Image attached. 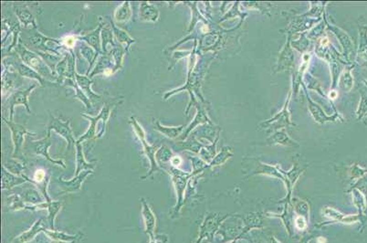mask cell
<instances>
[{
    "label": "cell",
    "instance_id": "1",
    "mask_svg": "<svg viewBox=\"0 0 367 243\" xmlns=\"http://www.w3.org/2000/svg\"><path fill=\"white\" fill-rule=\"evenodd\" d=\"M25 30L27 31L22 33L24 34V36H22L23 39H21L22 42H24L26 46H31L32 49L36 50L34 52H50L61 56L60 52L67 51L62 45L61 41L44 36L41 32L37 31V29L31 28L30 30Z\"/></svg>",
    "mask_w": 367,
    "mask_h": 243
},
{
    "label": "cell",
    "instance_id": "2",
    "mask_svg": "<svg viewBox=\"0 0 367 243\" xmlns=\"http://www.w3.org/2000/svg\"><path fill=\"white\" fill-rule=\"evenodd\" d=\"M14 50L17 52V55L21 58V61L26 65L35 70L37 73H40L42 77L45 78L49 82L58 83V76L47 65L46 62L42 60L41 56H39L36 52L31 51L25 44H23L21 39H20V42Z\"/></svg>",
    "mask_w": 367,
    "mask_h": 243
},
{
    "label": "cell",
    "instance_id": "3",
    "mask_svg": "<svg viewBox=\"0 0 367 243\" xmlns=\"http://www.w3.org/2000/svg\"><path fill=\"white\" fill-rule=\"evenodd\" d=\"M129 123L132 125L135 135H137L138 138L141 141V143L143 144V152H144V154L146 155L148 159L150 161V165H151L150 170L146 174V176L143 177V179H145V178H147L148 176H152L153 173L159 172L162 169L159 166L157 162H156V159H155V153L157 151V146L150 145L148 144L146 139H145V133L143 131V127L141 126V124L138 123L137 120L135 119L134 117H133V116L130 117Z\"/></svg>",
    "mask_w": 367,
    "mask_h": 243
},
{
    "label": "cell",
    "instance_id": "4",
    "mask_svg": "<svg viewBox=\"0 0 367 243\" xmlns=\"http://www.w3.org/2000/svg\"><path fill=\"white\" fill-rule=\"evenodd\" d=\"M3 122L8 125V127L11 131V137H12V142H13V146H14L12 157L24 161L23 145L25 143V136L26 135L35 136L36 134L30 133L28 130L26 129L25 126H23L21 124H16L11 120L3 118Z\"/></svg>",
    "mask_w": 367,
    "mask_h": 243
},
{
    "label": "cell",
    "instance_id": "5",
    "mask_svg": "<svg viewBox=\"0 0 367 243\" xmlns=\"http://www.w3.org/2000/svg\"><path fill=\"white\" fill-rule=\"evenodd\" d=\"M9 62L4 59L3 61V65L4 66H10L11 70H14L15 72L19 73L22 77L29 78V79H33L36 80L37 82H39L41 85L44 86L46 85L47 83H49V81L46 80L45 78L42 77L41 74L37 73L35 70H33L32 68L29 67L28 65H26L24 62H22L21 58L17 55V57H9Z\"/></svg>",
    "mask_w": 367,
    "mask_h": 243
},
{
    "label": "cell",
    "instance_id": "6",
    "mask_svg": "<svg viewBox=\"0 0 367 243\" xmlns=\"http://www.w3.org/2000/svg\"><path fill=\"white\" fill-rule=\"evenodd\" d=\"M51 131L56 132L58 135L66 140L67 150H70L72 145H76L77 140L73 136V132L71 127V120L63 122L60 118L51 116V122L47 126V133H51Z\"/></svg>",
    "mask_w": 367,
    "mask_h": 243
},
{
    "label": "cell",
    "instance_id": "7",
    "mask_svg": "<svg viewBox=\"0 0 367 243\" xmlns=\"http://www.w3.org/2000/svg\"><path fill=\"white\" fill-rule=\"evenodd\" d=\"M37 84H32L29 88L27 89H18L14 91L13 93H11L10 98H9V104H10V120L13 121V116H14V109L18 105H23L27 109L28 113L31 114V108H30V104H29V96L31 94V92L36 88Z\"/></svg>",
    "mask_w": 367,
    "mask_h": 243
},
{
    "label": "cell",
    "instance_id": "8",
    "mask_svg": "<svg viewBox=\"0 0 367 243\" xmlns=\"http://www.w3.org/2000/svg\"><path fill=\"white\" fill-rule=\"evenodd\" d=\"M51 133H47L46 136L41 140H37V141L31 140V142L30 143V145H31V149H32L35 155L43 156L44 158H46V160L49 161L51 164L65 168L66 166H65L63 161L60 160V159L55 160L50 155L49 148L51 145Z\"/></svg>",
    "mask_w": 367,
    "mask_h": 243
},
{
    "label": "cell",
    "instance_id": "9",
    "mask_svg": "<svg viewBox=\"0 0 367 243\" xmlns=\"http://www.w3.org/2000/svg\"><path fill=\"white\" fill-rule=\"evenodd\" d=\"M93 173V170L82 171L81 174L75 176L71 180H64L63 178H58V181L60 183L61 187V194L65 193H75L80 191L82 188L83 182L85 181L87 176Z\"/></svg>",
    "mask_w": 367,
    "mask_h": 243
},
{
    "label": "cell",
    "instance_id": "10",
    "mask_svg": "<svg viewBox=\"0 0 367 243\" xmlns=\"http://www.w3.org/2000/svg\"><path fill=\"white\" fill-rule=\"evenodd\" d=\"M141 204H142V216H143L144 228H145L144 231H145V234H147L149 236L150 240H153L155 238L154 231L156 228V217L152 210V208L145 200V198H141Z\"/></svg>",
    "mask_w": 367,
    "mask_h": 243
},
{
    "label": "cell",
    "instance_id": "11",
    "mask_svg": "<svg viewBox=\"0 0 367 243\" xmlns=\"http://www.w3.org/2000/svg\"><path fill=\"white\" fill-rule=\"evenodd\" d=\"M13 10L15 11L16 16L19 19L20 23L24 29L29 27L37 29L36 17L31 11L28 4H13Z\"/></svg>",
    "mask_w": 367,
    "mask_h": 243
},
{
    "label": "cell",
    "instance_id": "12",
    "mask_svg": "<svg viewBox=\"0 0 367 243\" xmlns=\"http://www.w3.org/2000/svg\"><path fill=\"white\" fill-rule=\"evenodd\" d=\"M100 23L99 26L85 35H79V40L83 41L87 43V45L92 47V49L97 52L98 54H102V39H101V32L104 23L102 22L101 17H100Z\"/></svg>",
    "mask_w": 367,
    "mask_h": 243
},
{
    "label": "cell",
    "instance_id": "13",
    "mask_svg": "<svg viewBox=\"0 0 367 243\" xmlns=\"http://www.w3.org/2000/svg\"><path fill=\"white\" fill-rule=\"evenodd\" d=\"M1 175H2V177H1V188L3 190H5V189L11 190L15 186L25 184L27 182L31 183V178H29L25 175H23L22 176L13 175L12 173L7 170L4 166H2Z\"/></svg>",
    "mask_w": 367,
    "mask_h": 243
},
{
    "label": "cell",
    "instance_id": "14",
    "mask_svg": "<svg viewBox=\"0 0 367 243\" xmlns=\"http://www.w3.org/2000/svg\"><path fill=\"white\" fill-rule=\"evenodd\" d=\"M112 61L113 60H112V56L106 55V54H102L98 59V61L95 63L92 73H90L89 77L92 79L95 75L101 74V73H103L106 76L113 74L114 73H113V71H114V62Z\"/></svg>",
    "mask_w": 367,
    "mask_h": 243
},
{
    "label": "cell",
    "instance_id": "15",
    "mask_svg": "<svg viewBox=\"0 0 367 243\" xmlns=\"http://www.w3.org/2000/svg\"><path fill=\"white\" fill-rule=\"evenodd\" d=\"M37 210L38 209H47L48 210V221L50 225V228L51 230H55V218H56L58 213L62 207V203L57 200H51L50 202H43L40 205H37Z\"/></svg>",
    "mask_w": 367,
    "mask_h": 243
},
{
    "label": "cell",
    "instance_id": "16",
    "mask_svg": "<svg viewBox=\"0 0 367 243\" xmlns=\"http://www.w3.org/2000/svg\"><path fill=\"white\" fill-rule=\"evenodd\" d=\"M19 73L17 72H13L11 69L5 68L3 75H2V88H3V94L14 92L18 90V82L21 83V79L19 77Z\"/></svg>",
    "mask_w": 367,
    "mask_h": 243
},
{
    "label": "cell",
    "instance_id": "17",
    "mask_svg": "<svg viewBox=\"0 0 367 243\" xmlns=\"http://www.w3.org/2000/svg\"><path fill=\"white\" fill-rule=\"evenodd\" d=\"M105 24V23H104ZM114 35L112 32V27L110 24L103 25L102 32H101V39H102V53L110 55L111 52L117 48V45L114 42Z\"/></svg>",
    "mask_w": 367,
    "mask_h": 243
},
{
    "label": "cell",
    "instance_id": "18",
    "mask_svg": "<svg viewBox=\"0 0 367 243\" xmlns=\"http://www.w3.org/2000/svg\"><path fill=\"white\" fill-rule=\"evenodd\" d=\"M21 191V197L23 201L31 204L32 206H37L46 201L44 196L40 193L41 191L34 186H25L24 188H22Z\"/></svg>",
    "mask_w": 367,
    "mask_h": 243
},
{
    "label": "cell",
    "instance_id": "19",
    "mask_svg": "<svg viewBox=\"0 0 367 243\" xmlns=\"http://www.w3.org/2000/svg\"><path fill=\"white\" fill-rule=\"evenodd\" d=\"M75 79H76V83L79 85V87L82 89V92L86 94L87 97L90 100L96 101V100L102 98L101 95H99L92 91V85L93 84V81L89 76L81 75L76 73Z\"/></svg>",
    "mask_w": 367,
    "mask_h": 243
},
{
    "label": "cell",
    "instance_id": "20",
    "mask_svg": "<svg viewBox=\"0 0 367 243\" xmlns=\"http://www.w3.org/2000/svg\"><path fill=\"white\" fill-rule=\"evenodd\" d=\"M160 12L158 9L147 2H142L140 5L139 17L140 20L146 22H156L158 21Z\"/></svg>",
    "mask_w": 367,
    "mask_h": 243
},
{
    "label": "cell",
    "instance_id": "21",
    "mask_svg": "<svg viewBox=\"0 0 367 243\" xmlns=\"http://www.w3.org/2000/svg\"><path fill=\"white\" fill-rule=\"evenodd\" d=\"M43 219L41 218L39 220H37L36 222L32 225L29 230H27L25 232L21 234L19 237L14 238V240L12 243H28L31 241L33 238L36 237L39 233L43 232L45 228H43Z\"/></svg>",
    "mask_w": 367,
    "mask_h": 243
},
{
    "label": "cell",
    "instance_id": "22",
    "mask_svg": "<svg viewBox=\"0 0 367 243\" xmlns=\"http://www.w3.org/2000/svg\"><path fill=\"white\" fill-rule=\"evenodd\" d=\"M110 25L112 27V32H113L114 38L120 43V45L123 47V49L125 50V52L127 53L131 45L135 42V40H133V38L130 36L126 31L121 30L120 28H118L114 24V22L112 21V20H110Z\"/></svg>",
    "mask_w": 367,
    "mask_h": 243
},
{
    "label": "cell",
    "instance_id": "23",
    "mask_svg": "<svg viewBox=\"0 0 367 243\" xmlns=\"http://www.w3.org/2000/svg\"><path fill=\"white\" fill-rule=\"evenodd\" d=\"M76 172H75V176H78L79 174H81L82 171L84 170H93L95 168L96 164L95 163H90L85 159L84 154H83V148H82V144L77 143L76 145Z\"/></svg>",
    "mask_w": 367,
    "mask_h": 243
},
{
    "label": "cell",
    "instance_id": "24",
    "mask_svg": "<svg viewBox=\"0 0 367 243\" xmlns=\"http://www.w3.org/2000/svg\"><path fill=\"white\" fill-rule=\"evenodd\" d=\"M117 104H112V103H111V104H105L103 107H102V110L100 111V113H99V114H98L97 116H92L93 117V119L95 120L96 122H99L100 120H102V130H101V132L98 134L97 136H96V139L97 138H101L102 136H103V135H104V133H105V129H106V124H107L108 120H109V118H110V115H111V113H112V109L114 108V106L116 105Z\"/></svg>",
    "mask_w": 367,
    "mask_h": 243
},
{
    "label": "cell",
    "instance_id": "25",
    "mask_svg": "<svg viewBox=\"0 0 367 243\" xmlns=\"http://www.w3.org/2000/svg\"><path fill=\"white\" fill-rule=\"evenodd\" d=\"M132 14L130 2H123L115 10L113 17L117 23H126L132 18Z\"/></svg>",
    "mask_w": 367,
    "mask_h": 243
},
{
    "label": "cell",
    "instance_id": "26",
    "mask_svg": "<svg viewBox=\"0 0 367 243\" xmlns=\"http://www.w3.org/2000/svg\"><path fill=\"white\" fill-rule=\"evenodd\" d=\"M80 53L82 54L84 59H86L87 62H89V68H88L86 74H85L87 76H89L90 71L92 70V68L94 67V64L97 62L99 54L92 49V47L86 45V44L82 45L80 48Z\"/></svg>",
    "mask_w": 367,
    "mask_h": 243
},
{
    "label": "cell",
    "instance_id": "27",
    "mask_svg": "<svg viewBox=\"0 0 367 243\" xmlns=\"http://www.w3.org/2000/svg\"><path fill=\"white\" fill-rule=\"evenodd\" d=\"M7 170L16 176H22L25 171V162L18 158H11L3 164Z\"/></svg>",
    "mask_w": 367,
    "mask_h": 243
},
{
    "label": "cell",
    "instance_id": "28",
    "mask_svg": "<svg viewBox=\"0 0 367 243\" xmlns=\"http://www.w3.org/2000/svg\"><path fill=\"white\" fill-rule=\"evenodd\" d=\"M43 232L45 233L49 238H51L54 241H68V242H71V241H74V240H77L79 238V234L69 235L66 233L62 232V231H58L56 229L51 230V229L45 228Z\"/></svg>",
    "mask_w": 367,
    "mask_h": 243
},
{
    "label": "cell",
    "instance_id": "29",
    "mask_svg": "<svg viewBox=\"0 0 367 243\" xmlns=\"http://www.w3.org/2000/svg\"><path fill=\"white\" fill-rule=\"evenodd\" d=\"M183 128V126H178V127H167L164 126L163 124L159 122V120H154V126L153 129L157 131L159 133H161L162 135H165L168 138H174L180 134L181 130Z\"/></svg>",
    "mask_w": 367,
    "mask_h": 243
},
{
    "label": "cell",
    "instance_id": "30",
    "mask_svg": "<svg viewBox=\"0 0 367 243\" xmlns=\"http://www.w3.org/2000/svg\"><path fill=\"white\" fill-rule=\"evenodd\" d=\"M82 116L91 122V125H90L89 129L85 132V134L77 140V143H80V144H82V142L87 141V140L96 139V136H97V130H96L97 122L93 119V117L91 115L83 114Z\"/></svg>",
    "mask_w": 367,
    "mask_h": 243
},
{
    "label": "cell",
    "instance_id": "31",
    "mask_svg": "<svg viewBox=\"0 0 367 243\" xmlns=\"http://www.w3.org/2000/svg\"><path fill=\"white\" fill-rule=\"evenodd\" d=\"M68 62H69V51L64 53V56L61 62L57 64L55 73L58 76V83H63L65 82L68 73Z\"/></svg>",
    "mask_w": 367,
    "mask_h": 243
},
{
    "label": "cell",
    "instance_id": "32",
    "mask_svg": "<svg viewBox=\"0 0 367 243\" xmlns=\"http://www.w3.org/2000/svg\"><path fill=\"white\" fill-rule=\"evenodd\" d=\"M67 84L68 85H71L72 86L74 90H75V97L77 99H79L82 104H84V106L87 109L92 108V103H91V100L87 97L86 94L83 93L82 91V89L79 87V85L77 84L76 79L75 80H71V79H66L65 80Z\"/></svg>",
    "mask_w": 367,
    "mask_h": 243
},
{
    "label": "cell",
    "instance_id": "33",
    "mask_svg": "<svg viewBox=\"0 0 367 243\" xmlns=\"http://www.w3.org/2000/svg\"><path fill=\"white\" fill-rule=\"evenodd\" d=\"M36 52L39 56H41L42 58V60L46 62L47 65L51 68V70L53 71V73L56 74V73H55V68H56L57 64L62 60L61 56L56 55V54H53V53H50V52Z\"/></svg>",
    "mask_w": 367,
    "mask_h": 243
},
{
    "label": "cell",
    "instance_id": "34",
    "mask_svg": "<svg viewBox=\"0 0 367 243\" xmlns=\"http://www.w3.org/2000/svg\"><path fill=\"white\" fill-rule=\"evenodd\" d=\"M10 204H9V208L11 210H21V209H28L29 206H27L25 204V202L23 201L22 197H21V195H18V194H11L9 197Z\"/></svg>",
    "mask_w": 367,
    "mask_h": 243
},
{
    "label": "cell",
    "instance_id": "35",
    "mask_svg": "<svg viewBox=\"0 0 367 243\" xmlns=\"http://www.w3.org/2000/svg\"><path fill=\"white\" fill-rule=\"evenodd\" d=\"M172 158H173L172 157V153H171V150L169 149L167 146H164V145L161 146L155 153V159H156V162H157L159 166H161L162 164H165L168 161L172 160Z\"/></svg>",
    "mask_w": 367,
    "mask_h": 243
},
{
    "label": "cell",
    "instance_id": "36",
    "mask_svg": "<svg viewBox=\"0 0 367 243\" xmlns=\"http://www.w3.org/2000/svg\"><path fill=\"white\" fill-rule=\"evenodd\" d=\"M51 177V175L47 173V171L44 169H38L36 172L34 173V176H33V179L31 184L33 185H36V184H41L43 181H45L48 178Z\"/></svg>",
    "mask_w": 367,
    "mask_h": 243
},
{
    "label": "cell",
    "instance_id": "37",
    "mask_svg": "<svg viewBox=\"0 0 367 243\" xmlns=\"http://www.w3.org/2000/svg\"><path fill=\"white\" fill-rule=\"evenodd\" d=\"M78 40H79V35H67V36L63 37L61 41L62 45L64 46L67 51H70L73 49V47Z\"/></svg>",
    "mask_w": 367,
    "mask_h": 243
},
{
    "label": "cell",
    "instance_id": "38",
    "mask_svg": "<svg viewBox=\"0 0 367 243\" xmlns=\"http://www.w3.org/2000/svg\"><path fill=\"white\" fill-rule=\"evenodd\" d=\"M296 226H297L298 228H300V229L305 228L306 223L305 221H304V219H303L302 217H298V218L296 219Z\"/></svg>",
    "mask_w": 367,
    "mask_h": 243
},
{
    "label": "cell",
    "instance_id": "39",
    "mask_svg": "<svg viewBox=\"0 0 367 243\" xmlns=\"http://www.w3.org/2000/svg\"><path fill=\"white\" fill-rule=\"evenodd\" d=\"M180 162H181V159L179 158V157H173L172 158V160H171V163H172V165L174 166H177L180 165Z\"/></svg>",
    "mask_w": 367,
    "mask_h": 243
},
{
    "label": "cell",
    "instance_id": "40",
    "mask_svg": "<svg viewBox=\"0 0 367 243\" xmlns=\"http://www.w3.org/2000/svg\"><path fill=\"white\" fill-rule=\"evenodd\" d=\"M163 235H160L157 238H154L153 240H150L149 243H163Z\"/></svg>",
    "mask_w": 367,
    "mask_h": 243
},
{
    "label": "cell",
    "instance_id": "41",
    "mask_svg": "<svg viewBox=\"0 0 367 243\" xmlns=\"http://www.w3.org/2000/svg\"><path fill=\"white\" fill-rule=\"evenodd\" d=\"M55 243H77V240L74 241H71V242H68V241H56Z\"/></svg>",
    "mask_w": 367,
    "mask_h": 243
}]
</instances>
